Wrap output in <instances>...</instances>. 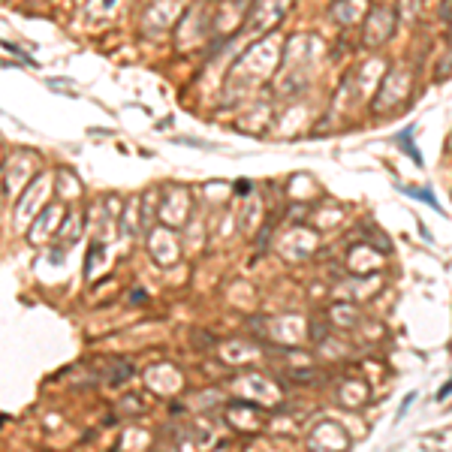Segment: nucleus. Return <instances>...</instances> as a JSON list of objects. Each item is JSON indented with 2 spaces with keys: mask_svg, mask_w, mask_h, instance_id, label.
Masks as SVG:
<instances>
[{
  "mask_svg": "<svg viewBox=\"0 0 452 452\" xmlns=\"http://www.w3.org/2000/svg\"><path fill=\"white\" fill-rule=\"evenodd\" d=\"M398 145H401V148L410 154L416 166H422V154L413 148V127H407V130H401V133H398Z\"/></svg>",
  "mask_w": 452,
  "mask_h": 452,
  "instance_id": "obj_1",
  "label": "nucleus"
},
{
  "mask_svg": "<svg viewBox=\"0 0 452 452\" xmlns=\"http://www.w3.org/2000/svg\"><path fill=\"white\" fill-rule=\"evenodd\" d=\"M449 392H452V383H446V386H443V389H440V398H446V395H449Z\"/></svg>",
  "mask_w": 452,
  "mask_h": 452,
  "instance_id": "obj_4",
  "label": "nucleus"
},
{
  "mask_svg": "<svg viewBox=\"0 0 452 452\" xmlns=\"http://www.w3.org/2000/svg\"><path fill=\"white\" fill-rule=\"evenodd\" d=\"M398 190H401V193H407V196H416V199H425L428 205H434V208H437V211H440V202H437V196H434L431 190H410V187H398Z\"/></svg>",
  "mask_w": 452,
  "mask_h": 452,
  "instance_id": "obj_2",
  "label": "nucleus"
},
{
  "mask_svg": "<svg viewBox=\"0 0 452 452\" xmlns=\"http://www.w3.org/2000/svg\"><path fill=\"white\" fill-rule=\"evenodd\" d=\"M413 398H416V395H413V392H410V395H407V398H404V404H401V410H398V419H401V416H404V413H407V407H410V404H413Z\"/></svg>",
  "mask_w": 452,
  "mask_h": 452,
  "instance_id": "obj_3",
  "label": "nucleus"
}]
</instances>
